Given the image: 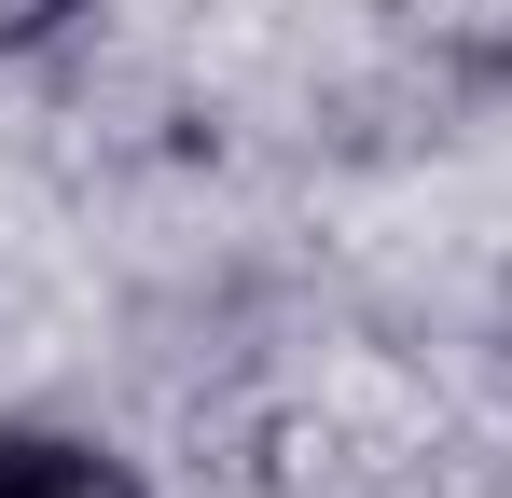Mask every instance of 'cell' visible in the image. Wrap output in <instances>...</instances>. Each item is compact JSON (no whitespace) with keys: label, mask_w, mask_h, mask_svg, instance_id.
<instances>
[{"label":"cell","mask_w":512,"mask_h":498,"mask_svg":"<svg viewBox=\"0 0 512 498\" xmlns=\"http://www.w3.org/2000/svg\"><path fill=\"white\" fill-rule=\"evenodd\" d=\"M0 498H153V485L84 429H0Z\"/></svg>","instance_id":"6da1fadb"},{"label":"cell","mask_w":512,"mask_h":498,"mask_svg":"<svg viewBox=\"0 0 512 498\" xmlns=\"http://www.w3.org/2000/svg\"><path fill=\"white\" fill-rule=\"evenodd\" d=\"M70 14H84V0H0V70L56 56V42H70Z\"/></svg>","instance_id":"7a4b0ae2"}]
</instances>
